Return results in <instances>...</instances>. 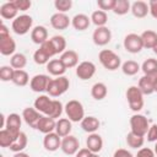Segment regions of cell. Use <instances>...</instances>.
<instances>
[{
  "mask_svg": "<svg viewBox=\"0 0 157 157\" xmlns=\"http://www.w3.org/2000/svg\"><path fill=\"white\" fill-rule=\"evenodd\" d=\"M31 39L34 44L42 45L48 40V29L44 26H36L31 31Z\"/></svg>",
  "mask_w": 157,
  "mask_h": 157,
  "instance_id": "7402d4cb",
  "label": "cell"
},
{
  "mask_svg": "<svg viewBox=\"0 0 157 157\" xmlns=\"http://www.w3.org/2000/svg\"><path fill=\"white\" fill-rule=\"evenodd\" d=\"M55 125H56V120L47 117V115H42V118L39 119L38 124H37V130L40 131L42 134L47 135L49 132L55 131Z\"/></svg>",
  "mask_w": 157,
  "mask_h": 157,
  "instance_id": "d6986e66",
  "label": "cell"
},
{
  "mask_svg": "<svg viewBox=\"0 0 157 157\" xmlns=\"http://www.w3.org/2000/svg\"><path fill=\"white\" fill-rule=\"evenodd\" d=\"M152 50H153V53H155V54H157V45H156V47H155Z\"/></svg>",
  "mask_w": 157,
  "mask_h": 157,
  "instance_id": "9f6ffc18",
  "label": "cell"
},
{
  "mask_svg": "<svg viewBox=\"0 0 157 157\" xmlns=\"http://www.w3.org/2000/svg\"><path fill=\"white\" fill-rule=\"evenodd\" d=\"M97 5H98L99 10H102L104 12L105 11H109V10L113 11L114 5H115V0H98L97 1Z\"/></svg>",
  "mask_w": 157,
  "mask_h": 157,
  "instance_id": "ee69618b",
  "label": "cell"
},
{
  "mask_svg": "<svg viewBox=\"0 0 157 157\" xmlns=\"http://www.w3.org/2000/svg\"><path fill=\"white\" fill-rule=\"evenodd\" d=\"M86 147L91 152L98 153L103 148V139H102V136L99 134H97V132L90 134L88 137L86 139Z\"/></svg>",
  "mask_w": 157,
  "mask_h": 157,
  "instance_id": "ffe728a7",
  "label": "cell"
},
{
  "mask_svg": "<svg viewBox=\"0 0 157 157\" xmlns=\"http://www.w3.org/2000/svg\"><path fill=\"white\" fill-rule=\"evenodd\" d=\"M60 150L67 155V156H72V155H76L77 151L80 150V141L76 136L74 135H67L65 137L61 139V146H60Z\"/></svg>",
  "mask_w": 157,
  "mask_h": 157,
  "instance_id": "30bf717a",
  "label": "cell"
},
{
  "mask_svg": "<svg viewBox=\"0 0 157 157\" xmlns=\"http://www.w3.org/2000/svg\"><path fill=\"white\" fill-rule=\"evenodd\" d=\"M148 9H150L151 16L157 20V0H150L148 1Z\"/></svg>",
  "mask_w": 157,
  "mask_h": 157,
  "instance_id": "f907efd6",
  "label": "cell"
},
{
  "mask_svg": "<svg viewBox=\"0 0 157 157\" xmlns=\"http://www.w3.org/2000/svg\"><path fill=\"white\" fill-rule=\"evenodd\" d=\"M13 157H29V155H27V153H25V152H16V153L13 155Z\"/></svg>",
  "mask_w": 157,
  "mask_h": 157,
  "instance_id": "f5cc1de1",
  "label": "cell"
},
{
  "mask_svg": "<svg viewBox=\"0 0 157 157\" xmlns=\"http://www.w3.org/2000/svg\"><path fill=\"white\" fill-rule=\"evenodd\" d=\"M54 6L59 12L65 13L66 11H69L72 7V1L71 0H55Z\"/></svg>",
  "mask_w": 157,
  "mask_h": 157,
  "instance_id": "7bdbcfd3",
  "label": "cell"
},
{
  "mask_svg": "<svg viewBox=\"0 0 157 157\" xmlns=\"http://www.w3.org/2000/svg\"><path fill=\"white\" fill-rule=\"evenodd\" d=\"M153 151H155V153L157 155V141H156V145H155V148H153Z\"/></svg>",
  "mask_w": 157,
  "mask_h": 157,
  "instance_id": "db71d44e",
  "label": "cell"
},
{
  "mask_svg": "<svg viewBox=\"0 0 157 157\" xmlns=\"http://www.w3.org/2000/svg\"><path fill=\"white\" fill-rule=\"evenodd\" d=\"M26 64H27V58L22 53H15L10 59V65L15 70H23Z\"/></svg>",
  "mask_w": 157,
  "mask_h": 157,
  "instance_id": "e575fe53",
  "label": "cell"
},
{
  "mask_svg": "<svg viewBox=\"0 0 157 157\" xmlns=\"http://www.w3.org/2000/svg\"><path fill=\"white\" fill-rule=\"evenodd\" d=\"M0 157H4V156H0Z\"/></svg>",
  "mask_w": 157,
  "mask_h": 157,
  "instance_id": "680465c9",
  "label": "cell"
},
{
  "mask_svg": "<svg viewBox=\"0 0 157 157\" xmlns=\"http://www.w3.org/2000/svg\"><path fill=\"white\" fill-rule=\"evenodd\" d=\"M144 142H145V137L144 136H140V135H136V134H134V132H128V135H126V144H128V146L129 147H131V148H141L142 146H144Z\"/></svg>",
  "mask_w": 157,
  "mask_h": 157,
  "instance_id": "836d02e7",
  "label": "cell"
},
{
  "mask_svg": "<svg viewBox=\"0 0 157 157\" xmlns=\"http://www.w3.org/2000/svg\"><path fill=\"white\" fill-rule=\"evenodd\" d=\"M130 9H131V5L129 0H115L113 12L118 16H123V15H126L130 11Z\"/></svg>",
  "mask_w": 157,
  "mask_h": 157,
  "instance_id": "8d00e7d4",
  "label": "cell"
},
{
  "mask_svg": "<svg viewBox=\"0 0 157 157\" xmlns=\"http://www.w3.org/2000/svg\"><path fill=\"white\" fill-rule=\"evenodd\" d=\"M50 25H52V27L54 29L64 31V29H66L71 25V18H69V16L66 13L56 12V13L52 15V17H50Z\"/></svg>",
  "mask_w": 157,
  "mask_h": 157,
  "instance_id": "e0dca14e",
  "label": "cell"
},
{
  "mask_svg": "<svg viewBox=\"0 0 157 157\" xmlns=\"http://www.w3.org/2000/svg\"><path fill=\"white\" fill-rule=\"evenodd\" d=\"M27 142H28V140H27V135L25 134V132H22L21 131V134L15 139V141L11 144V146L9 147L12 152H22L26 147H27Z\"/></svg>",
  "mask_w": 157,
  "mask_h": 157,
  "instance_id": "1f68e13d",
  "label": "cell"
},
{
  "mask_svg": "<svg viewBox=\"0 0 157 157\" xmlns=\"http://www.w3.org/2000/svg\"><path fill=\"white\" fill-rule=\"evenodd\" d=\"M96 74V65L92 61H82L76 66V76L82 80H90Z\"/></svg>",
  "mask_w": 157,
  "mask_h": 157,
  "instance_id": "4fadbf2b",
  "label": "cell"
},
{
  "mask_svg": "<svg viewBox=\"0 0 157 157\" xmlns=\"http://www.w3.org/2000/svg\"><path fill=\"white\" fill-rule=\"evenodd\" d=\"M39 48L49 56V58H53L55 54H56V52H55V49H54V47H53V44H52V42H50V39H48L47 42H44L42 45H39Z\"/></svg>",
  "mask_w": 157,
  "mask_h": 157,
  "instance_id": "f6af8a7d",
  "label": "cell"
},
{
  "mask_svg": "<svg viewBox=\"0 0 157 157\" xmlns=\"http://www.w3.org/2000/svg\"><path fill=\"white\" fill-rule=\"evenodd\" d=\"M15 136L6 129L0 130V146L1 147H10L11 144L15 141Z\"/></svg>",
  "mask_w": 157,
  "mask_h": 157,
  "instance_id": "f35d334b",
  "label": "cell"
},
{
  "mask_svg": "<svg viewBox=\"0 0 157 157\" xmlns=\"http://www.w3.org/2000/svg\"><path fill=\"white\" fill-rule=\"evenodd\" d=\"M42 115L43 114H40L34 107L33 108L32 107H27L22 112V119L25 120V123L28 126H31L33 129H37V124H38L39 119L42 118Z\"/></svg>",
  "mask_w": 157,
  "mask_h": 157,
  "instance_id": "2e32d148",
  "label": "cell"
},
{
  "mask_svg": "<svg viewBox=\"0 0 157 157\" xmlns=\"http://www.w3.org/2000/svg\"><path fill=\"white\" fill-rule=\"evenodd\" d=\"M99 120L96 118V117H92V115H88V117H85L81 121V128L83 131L88 132V134H93L96 132L98 129H99Z\"/></svg>",
  "mask_w": 157,
  "mask_h": 157,
  "instance_id": "83f0119b",
  "label": "cell"
},
{
  "mask_svg": "<svg viewBox=\"0 0 157 157\" xmlns=\"http://www.w3.org/2000/svg\"><path fill=\"white\" fill-rule=\"evenodd\" d=\"M59 59L61 60V63L64 64V66L66 69H71V67H75V66L78 65V54L75 50H71V49L65 50L60 55Z\"/></svg>",
  "mask_w": 157,
  "mask_h": 157,
  "instance_id": "44dd1931",
  "label": "cell"
},
{
  "mask_svg": "<svg viewBox=\"0 0 157 157\" xmlns=\"http://www.w3.org/2000/svg\"><path fill=\"white\" fill-rule=\"evenodd\" d=\"M71 25L76 31H85L91 25V17L85 13H77L71 18Z\"/></svg>",
  "mask_w": 157,
  "mask_h": 157,
  "instance_id": "d4e9b609",
  "label": "cell"
},
{
  "mask_svg": "<svg viewBox=\"0 0 157 157\" xmlns=\"http://www.w3.org/2000/svg\"><path fill=\"white\" fill-rule=\"evenodd\" d=\"M65 114L67 117V119H70L72 123H81L82 119L85 118V108L82 105V103L77 99H71L69 101L65 107H64Z\"/></svg>",
  "mask_w": 157,
  "mask_h": 157,
  "instance_id": "3957f363",
  "label": "cell"
},
{
  "mask_svg": "<svg viewBox=\"0 0 157 157\" xmlns=\"http://www.w3.org/2000/svg\"><path fill=\"white\" fill-rule=\"evenodd\" d=\"M13 74H15V69L11 65H2L0 67V80L2 82L12 81Z\"/></svg>",
  "mask_w": 157,
  "mask_h": 157,
  "instance_id": "60d3db41",
  "label": "cell"
},
{
  "mask_svg": "<svg viewBox=\"0 0 157 157\" xmlns=\"http://www.w3.org/2000/svg\"><path fill=\"white\" fill-rule=\"evenodd\" d=\"M92 40L98 47L107 45L112 40V32H110V29L107 26H104V27H97L93 31V33H92Z\"/></svg>",
  "mask_w": 157,
  "mask_h": 157,
  "instance_id": "8fae6325",
  "label": "cell"
},
{
  "mask_svg": "<svg viewBox=\"0 0 157 157\" xmlns=\"http://www.w3.org/2000/svg\"><path fill=\"white\" fill-rule=\"evenodd\" d=\"M47 70L52 76L59 77V76H64L66 67L64 66V64L61 63L60 59H52L48 64H47Z\"/></svg>",
  "mask_w": 157,
  "mask_h": 157,
  "instance_id": "4316f807",
  "label": "cell"
},
{
  "mask_svg": "<svg viewBox=\"0 0 157 157\" xmlns=\"http://www.w3.org/2000/svg\"><path fill=\"white\" fill-rule=\"evenodd\" d=\"M34 108L43 115L50 117L53 119H60L64 107L63 103L58 99H50L49 96L40 94L34 101Z\"/></svg>",
  "mask_w": 157,
  "mask_h": 157,
  "instance_id": "6da1fadb",
  "label": "cell"
},
{
  "mask_svg": "<svg viewBox=\"0 0 157 157\" xmlns=\"http://www.w3.org/2000/svg\"><path fill=\"white\" fill-rule=\"evenodd\" d=\"M17 7L15 6L13 1H7V2H4L1 6H0V16L5 20H15L17 17Z\"/></svg>",
  "mask_w": 157,
  "mask_h": 157,
  "instance_id": "cb8c5ba5",
  "label": "cell"
},
{
  "mask_svg": "<svg viewBox=\"0 0 157 157\" xmlns=\"http://www.w3.org/2000/svg\"><path fill=\"white\" fill-rule=\"evenodd\" d=\"M50 42L56 52V54H63L66 49V40L63 36H53L50 38Z\"/></svg>",
  "mask_w": 157,
  "mask_h": 157,
  "instance_id": "74e56055",
  "label": "cell"
},
{
  "mask_svg": "<svg viewBox=\"0 0 157 157\" xmlns=\"http://www.w3.org/2000/svg\"><path fill=\"white\" fill-rule=\"evenodd\" d=\"M50 77L45 74H38V75H34L32 78H31V82H29V87L33 92H47V88H48V85L50 82Z\"/></svg>",
  "mask_w": 157,
  "mask_h": 157,
  "instance_id": "7c38bea8",
  "label": "cell"
},
{
  "mask_svg": "<svg viewBox=\"0 0 157 157\" xmlns=\"http://www.w3.org/2000/svg\"><path fill=\"white\" fill-rule=\"evenodd\" d=\"M113 157H134V155L125 148H118L114 151Z\"/></svg>",
  "mask_w": 157,
  "mask_h": 157,
  "instance_id": "681fc988",
  "label": "cell"
},
{
  "mask_svg": "<svg viewBox=\"0 0 157 157\" xmlns=\"http://www.w3.org/2000/svg\"><path fill=\"white\" fill-rule=\"evenodd\" d=\"M50 58L39 48V49H37L34 53H33V60H34V63L36 64H38V65H47L50 60H49Z\"/></svg>",
  "mask_w": 157,
  "mask_h": 157,
  "instance_id": "b9f144b4",
  "label": "cell"
},
{
  "mask_svg": "<svg viewBox=\"0 0 157 157\" xmlns=\"http://www.w3.org/2000/svg\"><path fill=\"white\" fill-rule=\"evenodd\" d=\"M98 60L102 66L109 71H114L121 66V59L110 49H103L98 54Z\"/></svg>",
  "mask_w": 157,
  "mask_h": 157,
  "instance_id": "7a4b0ae2",
  "label": "cell"
},
{
  "mask_svg": "<svg viewBox=\"0 0 157 157\" xmlns=\"http://www.w3.org/2000/svg\"><path fill=\"white\" fill-rule=\"evenodd\" d=\"M108 94V88L105 86V83L103 82H96L92 87H91V96L96 99V101H102L107 97Z\"/></svg>",
  "mask_w": 157,
  "mask_h": 157,
  "instance_id": "f546056e",
  "label": "cell"
},
{
  "mask_svg": "<svg viewBox=\"0 0 157 157\" xmlns=\"http://www.w3.org/2000/svg\"><path fill=\"white\" fill-rule=\"evenodd\" d=\"M130 128H131V130H130L131 132L145 137V135L147 134V131L150 129V124L145 115L136 113V114L131 115V118H130Z\"/></svg>",
  "mask_w": 157,
  "mask_h": 157,
  "instance_id": "8992f818",
  "label": "cell"
},
{
  "mask_svg": "<svg viewBox=\"0 0 157 157\" xmlns=\"http://www.w3.org/2000/svg\"><path fill=\"white\" fill-rule=\"evenodd\" d=\"M91 22L97 27H104L108 22V15L107 12L102 10H96L91 15Z\"/></svg>",
  "mask_w": 157,
  "mask_h": 157,
  "instance_id": "d6a6232c",
  "label": "cell"
},
{
  "mask_svg": "<svg viewBox=\"0 0 157 157\" xmlns=\"http://www.w3.org/2000/svg\"><path fill=\"white\" fill-rule=\"evenodd\" d=\"M91 157H99V155H98V153H92Z\"/></svg>",
  "mask_w": 157,
  "mask_h": 157,
  "instance_id": "11a10c76",
  "label": "cell"
},
{
  "mask_svg": "<svg viewBox=\"0 0 157 157\" xmlns=\"http://www.w3.org/2000/svg\"><path fill=\"white\" fill-rule=\"evenodd\" d=\"M156 86H157V71L153 74L144 75L139 80V85H137V87L144 93V96L145 94H152L155 92Z\"/></svg>",
  "mask_w": 157,
  "mask_h": 157,
  "instance_id": "9c48e42d",
  "label": "cell"
},
{
  "mask_svg": "<svg viewBox=\"0 0 157 157\" xmlns=\"http://www.w3.org/2000/svg\"><path fill=\"white\" fill-rule=\"evenodd\" d=\"M135 157H156V153H155L153 150H151L148 147H141L137 151Z\"/></svg>",
  "mask_w": 157,
  "mask_h": 157,
  "instance_id": "c3c4849f",
  "label": "cell"
},
{
  "mask_svg": "<svg viewBox=\"0 0 157 157\" xmlns=\"http://www.w3.org/2000/svg\"><path fill=\"white\" fill-rule=\"evenodd\" d=\"M21 124H22V117H20V114L17 113H11L6 117V125L5 129L9 130L15 137H17L21 134Z\"/></svg>",
  "mask_w": 157,
  "mask_h": 157,
  "instance_id": "5bb4252c",
  "label": "cell"
},
{
  "mask_svg": "<svg viewBox=\"0 0 157 157\" xmlns=\"http://www.w3.org/2000/svg\"><path fill=\"white\" fill-rule=\"evenodd\" d=\"M155 92H157V86H156V88H155Z\"/></svg>",
  "mask_w": 157,
  "mask_h": 157,
  "instance_id": "6f0895ef",
  "label": "cell"
},
{
  "mask_svg": "<svg viewBox=\"0 0 157 157\" xmlns=\"http://www.w3.org/2000/svg\"><path fill=\"white\" fill-rule=\"evenodd\" d=\"M130 11L132 12V15L137 18H144L150 13V9H148V2L142 1V0H137L135 2H132Z\"/></svg>",
  "mask_w": 157,
  "mask_h": 157,
  "instance_id": "603a6c76",
  "label": "cell"
},
{
  "mask_svg": "<svg viewBox=\"0 0 157 157\" xmlns=\"http://www.w3.org/2000/svg\"><path fill=\"white\" fill-rule=\"evenodd\" d=\"M13 4L18 11H27L32 6V2L29 0H13Z\"/></svg>",
  "mask_w": 157,
  "mask_h": 157,
  "instance_id": "bcb514c9",
  "label": "cell"
},
{
  "mask_svg": "<svg viewBox=\"0 0 157 157\" xmlns=\"http://www.w3.org/2000/svg\"><path fill=\"white\" fill-rule=\"evenodd\" d=\"M148 142H156L157 141V124H152L146 134Z\"/></svg>",
  "mask_w": 157,
  "mask_h": 157,
  "instance_id": "7dc6e473",
  "label": "cell"
},
{
  "mask_svg": "<svg viewBox=\"0 0 157 157\" xmlns=\"http://www.w3.org/2000/svg\"><path fill=\"white\" fill-rule=\"evenodd\" d=\"M12 82L16 86L23 87V86L28 85V82H31V81H29V76H28L27 71H25V70H15Z\"/></svg>",
  "mask_w": 157,
  "mask_h": 157,
  "instance_id": "d590c367",
  "label": "cell"
},
{
  "mask_svg": "<svg viewBox=\"0 0 157 157\" xmlns=\"http://www.w3.org/2000/svg\"><path fill=\"white\" fill-rule=\"evenodd\" d=\"M32 25H33V18L29 15H20L12 21L11 28L16 34L23 36L29 32V29L32 28Z\"/></svg>",
  "mask_w": 157,
  "mask_h": 157,
  "instance_id": "52a82bcc",
  "label": "cell"
},
{
  "mask_svg": "<svg viewBox=\"0 0 157 157\" xmlns=\"http://www.w3.org/2000/svg\"><path fill=\"white\" fill-rule=\"evenodd\" d=\"M124 48L126 52L131 54H137L144 49V43L140 34L136 33H129L124 38Z\"/></svg>",
  "mask_w": 157,
  "mask_h": 157,
  "instance_id": "ba28073f",
  "label": "cell"
},
{
  "mask_svg": "<svg viewBox=\"0 0 157 157\" xmlns=\"http://www.w3.org/2000/svg\"><path fill=\"white\" fill-rule=\"evenodd\" d=\"M126 101L129 104V108L134 112H139L144 107V93L140 91L137 86H130L126 90Z\"/></svg>",
  "mask_w": 157,
  "mask_h": 157,
  "instance_id": "5b68a950",
  "label": "cell"
},
{
  "mask_svg": "<svg viewBox=\"0 0 157 157\" xmlns=\"http://www.w3.org/2000/svg\"><path fill=\"white\" fill-rule=\"evenodd\" d=\"M72 121L67 118H60L56 120V125H55V132L60 136V137H65L67 135H70L71 130H72Z\"/></svg>",
  "mask_w": 157,
  "mask_h": 157,
  "instance_id": "484cf974",
  "label": "cell"
},
{
  "mask_svg": "<svg viewBox=\"0 0 157 157\" xmlns=\"http://www.w3.org/2000/svg\"><path fill=\"white\" fill-rule=\"evenodd\" d=\"M140 36H141V39L144 43V48L153 49L157 45V33L155 31L147 29V31H144Z\"/></svg>",
  "mask_w": 157,
  "mask_h": 157,
  "instance_id": "f1b7e54d",
  "label": "cell"
},
{
  "mask_svg": "<svg viewBox=\"0 0 157 157\" xmlns=\"http://www.w3.org/2000/svg\"><path fill=\"white\" fill-rule=\"evenodd\" d=\"M93 152H91L87 147H83V148H80L77 151V153L75 155V157H91Z\"/></svg>",
  "mask_w": 157,
  "mask_h": 157,
  "instance_id": "816d5d0a",
  "label": "cell"
},
{
  "mask_svg": "<svg viewBox=\"0 0 157 157\" xmlns=\"http://www.w3.org/2000/svg\"><path fill=\"white\" fill-rule=\"evenodd\" d=\"M141 70V66L139 65L137 61L135 60H126L125 63L121 64V71L126 76H134Z\"/></svg>",
  "mask_w": 157,
  "mask_h": 157,
  "instance_id": "4dcf8cb0",
  "label": "cell"
},
{
  "mask_svg": "<svg viewBox=\"0 0 157 157\" xmlns=\"http://www.w3.org/2000/svg\"><path fill=\"white\" fill-rule=\"evenodd\" d=\"M141 70L144 71L145 75H148V74H153L157 71V59L155 58H148L146 59L142 65H141Z\"/></svg>",
  "mask_w": 157,
  "mask_h": 157,
  "instance_id": "ab89813d",
  "label": "cell"
},
{
  "mask_svg": "<svg viewBox=\"0 0 157 157\" xmlns=\"http://www.w3.org/2000/svg\"><path fill=\"white\" fill-rule=\"evenodd\" d=\"M43 146L47 151L49 152H54L56 150L60 148L61 146V137L55 132H49L47 135H44V139H43Z\"/></svg>",
  "mask_w": 157,
  "mask_h": 157,
  "instance_id": "ac0fdd59",
  "label": "cell"
},
{
  "mask_svg": "<svg viewBox=\"0 0 157 157\" xmlns=\"http://www.w3.org/2000/svg\"><path fill=\"white\" fill-rule=\"evenodd\" d=\"M16 50V42L10 34H0V53L5 56L13 55Z\"/></svg>",
  "mask_w": 157,
  "mask_h": 157,
  "instance_id": "9a60e30c",
  "label": "cell"
},
{
  "mask_svg": "<svg viewBox=\"0 0 157 157\" xmlns=\"http://www.w3.org/2000/svg\"><path fill=\"white\" fill-rule=\"evenodd\" d=\"M69 87H70L69 78L66 76H59V77L50 80L47 92L50 97H59V96L64 94L69 90Z\"/></svg>",
  "mask_w": 157,
  "mask_h": 157,
  "instance_id": "277c9868",
  "label": "cell"
}]
</instances>
